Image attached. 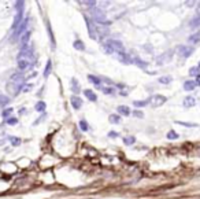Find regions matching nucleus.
Here are the masks:
<instances>
[{"mask_svg":"<svg viewBox=\"0 0 200 199\" xmlns=\"http://www.w3.org/2000/svg\"><path fill=\"white\" fill-rule=\"evenodd\" d=\"M184 89L187 91V92H191V91H193L195 88H196V84H195V81H192V80H188V81H185L184 82Z\"/></svg>","mask_w":200,"mask_h":199,"instance_id":"a211bd4d","label":"nucleus"},{"mask_svg":"<svg viewBox=\"0 0 200 199\" xmlns=\"http://www.w3.org/2000/svg\"><path fill=\"white\" fill-rule=\"evenodd\" d=\"M195 105H196V99H195L193 96H187L184 99V106L185 107H193Z\"/></svg>","mask_w":200,"mask_h":199,"instance_id":"412c9836","label":"nucleus"},{"mask_svg":"<svg viewBox=\"0 0 200 199\" xmlns=\"http://www.w3.org/2000/svg\"><path fill=\"white\" fill-rule=\"evenodd\" d=\"M84 95H85V98L88 100H91V102H96L97 100V95L92 91V89H85L84 91Z\"/></svg>","mask_w":200,"mask_h":199,"instance_id":"dca6fc26","label":"nucleus"},{"mask_svg":"<svg viewBox=\"0 0 200 199\" xmlns=\"http://www.w3.org/2000/svg\"><path fill=\"white\" fill-rule=\"evenodd\" d=\"M132 63H134V65H137L138 67H141L144 69V70H147V67H148V63L147 62H144V61H141L140 58H137V56H132Z\"/></svg>","mask_w":200,"mask_h":199,"instance_id":"4468645a","label":"nucleus"},{"mask_svg":"<svg viewBox=\"0 0 200 199\" xmlns=\"http://www.w3.org/2000/svg\"><path fill=\"white\" fill-rule=\"evenodd\" d=\"M100 89L106 93V95H113V93L115 92V89H114V88H111V87H101Z\"/></svg>","mask_w":200,"mask_h":199,"instance_id":"f704fd0d","label":"nucleus"},{"mask_svg":"<svg viewBox=\"0 0 200 199\" xmlns=\"http://www.w3.org/2000/svg\"><path fill=\"white\" fill-rule=\"evenodd\" d=\"M73 47H74L75 50H80V51H85V44H84V41L82 40H75L74 43H73Z\"/></svg>","mask_w":200,"mask_h":199,"instance_id":"5701e85b","label":"nucleus"},{"mask_svg":"<svg viewBox=\"0 0 200 199\" xmlns=\"http://www.w3.org/2000/svg\"><path fill=\"white\" fill-rule=\"evenodd\" d=\"M70 103H71V106H73L74 110H80L82 107V99L80 96H75V95H73L70 98Z\"/></svg>","mask_w":200,"mask_h":199,"instance_id":"9b49d317","label":"nucleus"},{"mask_svg":"<svg viewBox=\"0 0 200 199\" xmlns=\"http://www.w3.org/2000/svg\"><path fill=\"white\" fill-rule=\"evenodd\" d=\"M17 62H18L19 72H23L34 63V54H33V45L32 44H28L26 47H23L19 51L18 56H17Z\"/></svg>","mask_w":200,"mask_h":199,"instance_id":"f257e3e1","label":"nucleus"},{"mask_svg":"<svg viewBox=\"0 0 200 199\" xmlns=\"http://www.w3.org/2000/svg\"><path fill=\"white\" fill-rule=\"evenodd\" d=\"M70 88H71V92H74L75 96L81 92V85H80V82L75 80V78H71V81H70Z\"/></svg>","mask_w":200,"mask_h":199,"instance_id":"f8f14e48","label":"nucleus"},{"mask_svg":"<svg viewBox=\"0 0 200 199\" xmlns=\"http://www.w3.org/2000/svg\"><path fill=\"white\" fill-rule=\"evenodd\" d=\"M166 137H167L169 140H177V139L180 137V135H178L175 131H169V133L166 135Z\"/></svg>","mask_w":200,"mask_h":199,"instance_id":"c756f323","label":"nucleus"},{"mask_svg":"<svg viewBox=\"0 0 200 199\" xmlns=\"http://www.w3.org/2000/svg\"><path fill=\"white\" fill-rule=\"evenodd\" d=\"M199 74H200V69L197 66L189 69V76H199Z\"/></svg>","mask_w":200,"mask_h":199,"instance_id":"c9c22d12","label":"nucleus"},{"mask_svg":"<svg viewBox=\"0 0 200 199\" xmlns=\"http://www.w3.org/2000/svg\"><path fill=\"white\" fill-rule=\"evenodd\" d=\"M158 81H159L160 84H170V82L173 81V77H171V76H163V77H160Z\"/></svg>","mask_w":200,"mask_h":199,"instance_id":"c85d7f7f","label":"nucleus"},{"mask_svg":"<svg viewBox=\"0 0 200 199\" xmlns=\"http://www.w3.org/2000/svg\"><path fill=\"white\" fill-rule=\"evenodd\" d=\"M133 115H134V117H137V118H143V117H144V114L140 111V110H136V111H133Z\"/></svg>","mask_w":200,"mask_h":199,"instance_id":"ea45409f","label":"nucleus"},{"mask_svg":"<svg viewBox=\"0 0 200 199\" xmlns=\"http://www.w3.org/2000/svg\"><path fill=\"white\" fill-rule=\"evenodd\" d=\"M10 142H11V144H13V147H18V146H21V143H22V139L11 136L10 137Z\"/></svg>","mask_w":200,"mask_h":199,"instance_id":"cd10ccee","label":"nucleus"},{"mask_svg":"<svg viewBox=\"0 0 200 199\" xmlns=\"http://www.w3.org/2000/svg\"><path fill=\"white\" fill-rule=\"evenodd\" d=\"M23 85H25V82H13V81H10V82L7 84V91L14 93V95H17L19 91H22V87H23Z\"/></svg>","mask_w":200,"mask_h":199,"instance_id":"0eeeda50","label":"nucleus"},{"mask_svg":"<svg viewBox=\"0 0 200 199\" xmlns=\"http://www.w3.org/2000/svg\"><path fill=\"white\" fill-rule=\"evenodd\" d=\"M147 103H148L147 100H134V102H133V106H134V107H138V109H140V107L147 106Z\"/></svg>","mask_w":200,"mask_h":199,"instance_id":"2f4dec72","label":"nucleus"},{"mask_svg":"<svg viewBox=\"0 0 200 199\" xmlns=\"http://www.w3.org/2000/svg\"><path fill=\"white\" fill-rule=\"evenodd\" d=\"M173 54H174V51L173 50H169L167 52H164L163 55H160L159 58H158V63H159V65H163L164 62H170L171 58H173Z\"/></svg>","mask_w":200,"mask_h":199,"instance_id":"6e6552de","label":"nucleus"},{"mask_svg":"<svg viewBox=\"0 0 200 199\" xmlns=\"http://www.w3.org/2000/svg\"><path fill=\"white\" fill-rule=\"evenodd\" d=\"M84 19H85V22H87V28H88L89 37L93 38V40H97V34H96V25H95L93 19L89 18L88 15H84Z\"/></svg>","mask_w":200,"mask_h":199,"instance_id":"20e7f679","label":"nucleus"},{"mask_svg":"<svg viewBox=\"0 0 200 199\" xmlns=\"http://www.w3.org/2000/svg\"><path fill=\"white\" fill-rule=\"evenodd\" d=\"M150 102L152 103V106L159 107V106H162V105H164V103L167 102V98H166V96H163V95L156 93V95H152V96H151Z\"/></svg>","mask_w":200,"mask_h":199,"instance_id":"423d86ee","label":"nucleus"},{"mask_svg":"<svg viewBox=\"0 0 200 199\" xmlns=\"http://www.w3.org/2000/svg\"><path fill=\"white\" fill-rule=\"evenodd\" d=\"M30 36H32V33L29 30L25 32V33L21 36V45H22V48L26 47V45L29 44V41H30Z\"/></svg>","mask_w":200,"mask_h":199,"instance_id":"2eb2a0df","label":"nucleus"},{"mask_svg":"<svg viewBox=\"0 0 200 199\" xmlns=\"http://www.w3.org/2000/svg\"><path fill=\"white\" fill-rule=\"evenodd\" d=\"M13 111H14L13 107H8V109H6V110H3V113H1V117H3V118H6V119H8V117L13 114Z\"/></svg>","mask_w":200,"mask_h":199,"instance_id":"7c9ffc66","label":"nucleus"},{"mask_svg":"<svg viewBox=\"0 0 200 199\" xmlns=\"http://www.w3.org/2000/svg\"><path fill=\"white\" fill-rule=\"evenodd\" d=\"M88 80L91 81L92 84H95L97 88H101V81H100L99 77H96V76H93V74H88Z\"/></svg>","mask_w":200,"mask_h":199,"instance_id":"aec40b11","label":"nucleus"},{"mask_svg":"<svg viewBox=\"0 0 200 199\" xmlns=\"http://www.w3.org/2000/svg\"><path fill=\"white\" fill-rule=\"evenodd\" d=\"M117 111H118L119 115L122 114V115H125V117H129V115L132 114L130 109H129L128 106H118V107H117Z\"/></svg>","mask_w":200,"mask_h":199,"instance_id":"f3484780","label":"nucleus"},{"mask_svg":"<svg viewBox=\"0 0 200 199\" xmlns=\"http://www.w3.org/2000/svg\"><path fill=\"white\" fill-rule=\"evenodd\" d=\"M193 51H195L193 47H188V45H180V47H177V54L181 56V58H184V59L189 58V56L193 54Z\"/></svg>","mask_w":200,"mask_h":199,"instance_id":"39448f33","label":"nucleus"},{"mask_svg":"<svg viewBox=\"0 0 200 199\" xmlns=\"http://www.w3.org/2000/svg\"><path fill=\"white\" fill-rule=\"evenodd\" d=\"M103 47H104L107 54H122V52H125L123 44L121 43L119 40H115V38L107 40L106 43L103 44Z\"/></svg>","mask_w":200,"mask_h":199,"instance_id":"f03ea898","label":"nucleus"},{"mask_svg":"<svg viewBox=\"0 0 200 199\" xmlns=\"http://www.w3.org/2000/svg\"><path fill=\"white\" fill-rule=\"evenodd\" d=\"M96 34L97 38H104L108 36V28L106 25H96Z\"/></svg>","mask_w":200,"mask_h":199,"instance_id":"1a4fd4ad","label":"nucleus"},{"mask_svg":"<svg viewBox=\"0 0 200 199\" xmlns=\"http://www.w3.org/2000/svg\"><path fill=\"white\" fill-rule=\"evenodd\" d=\"M193 4H196V1H185V6L187 7H192Z\"/></svg>","mask_w":200,"mask_h":199,"instance_id":"c03bdc74","label":"nucleus"},{"mask_svg":"<svg viewBox=\"0 0 200 199\" xmlns=\"http://www.w3.org/2000/svg\"><path fill=\"white\" fill-rule=\"evenodd\" d=\"M23 21V11H17L15 17H14V21H13V30H15Z\"/></svg>","mask_w":200,"mask_h":199,"instance_id":"9d476101","label":"nucleus"},{"mask_svg":"<svg viewBox=\"0 0 200 199\" xmlns=\"http://www.w3.org/2000/svg\"><path fill=\"white\" fill-rule=\"evenodd\" d=\"M195 84H196V87H197V85L200 87V74L196 76V81H195Z\"/></svg>","mask_w":200,"mask_h":199,"instance_id":"a18cd8bd","label":"nucleus"},{"mask_svg":"<svg viewBox=\"0 0 200 199\" xmlns=\"http://www.w3.org/2000/svg\"><path fill=\"white\" fill-rule=\"evenodd\" d=\"M10 103V98L6 95H0V107H6Z\"/></svg>","mask_w":200,"mask_h":199,"instance_id":"bb28decb","label":"nucleus"},{"mask_svg":"<svg viewBox=\"0 0 200 199\" xmlns=\"http://www.w3.org/2000/svg\"><path fill=\"white\" fill-rule=\"evenodd\" d=\"M30 88H32V84H28V85H23V87H22V91L26 92V91H29Z\"/></svg>","mask_w":200,"mask_h":199,"instance_id":"37998d69","label":"nucleus"},{"mask_svg":"<svg viewBox=\"0 0 200 199\" xmlns=\"http://www.w3.org/2000/svg\"><path fill=\"white\" fill-rule=\"evenodd\" d=\"M108 121H110L111 124H119V122H121V115H119V114H111V115L108 117Z\"/></svg>","mask_w":200,"mask_h":199,"instance_id":"a878e982","label":"nucleus"},{"mask_svg":"<svg viewBox=\"0 0 200 199\" xmlns=\"http://www.w3.org/2000/svg\"><path fill=\"white\" fill-rule=\"evenodd\" d=\"M108 136L110 137H118V132H115V131H111V132H108Z\"/></svg>","mask_w":200,"mask_h":199,"instance_id":"79ce46f5","label":"nucleus"},{"mask_svg":"<svg viewBox=\"0 0 200 199\" xmlns=\"http://www.w3.org/2000/svg\"><path fill=\"white\" fill-rule=\"evenodd\" d=\"M45 107H47L45 102L40 100V102H37V103H36V106H34V110H36V111H38V113H43V111H45Z\"/></svg>","mask_w":200,"mask_h":199,"instance_id":"b1692460","label":"nucleus"},{"mask_svg":"<svg viewBox=\"0 0 200 199\" xmlns=\"http://www.w3.org/2000/svg\"><path fill=\"white\" fill-rule=\"evenodd\" d=\"M80 3L84 4V6H89V7H93L95 4H96V1H95V0H91V1H84V0H82V1H80Z\"/></svg>","mask_w":200,"mask_h":199,"instance_id":"58836bf2","label":"nucleus"},{"mask_svg":"<svg viewBox=\"0 0 200 199\" xmlns=\"http://www.w3.org/2000/svg\"><path fill=\"white\" fill-rule=\"evenodd\" d=\"M118 59L123 63H132V56H129L126 52H122V54H118Z\"/></svg>","mask_w":200,"mask_h":199,"instance_id":"4be33fe9","label":"nucleus"},{"mask_svg":"<svg viewBox=\"0 0 200 199\" xmlns=\"http://www.w3.org/2000/svg\"><path fill=\"white\" fill-rule=\"evenodd\" d=\"M195 18L200 19V1L197 3V7H196V17H195Z\"/></svg>","mask_w":200,"mask_h":199,"instance_id":"a19ab883","label":"nucleus"},{"mask_svg":"<svg viewBox=\"0 0 200 199\" xmlns=\"http://www.w3.org/2000/svg\"><path fill=\"white\" fill-rule=\"evenodd\" d=\"M78 125H80V129H81L82 132H87L88 129H89V126H88V124H87V121H85V119H81Z\"/></svg>","mask_w":200,"mask_h":199,"instance_id":"72a5a7b5","label":"nucleus"},{"mask_svg":"<svg viewBox=\"0 0 200 199\" xmlns=\"http://www.w3.org/2000/svg\"><path fill=\"white\" fill-rule=\"evenodd\" d=\"M23 7H25V3H23V1H17V3H15V10H17V11H23Z\"/></svg>","mask_w":200,"mask_h":199,"instance_id":"e433bc0d","label":"nucleus"},{"mask_svg":"<svg viewBox=\"0 0 200 199\" xmlns=\"http://www.w3.org/2000/svg\"><path fill=\"white\" fill-rule=\"evenodd\" d=\"M188 43L189 44H199L200 43V30L195 32L193 34H191L188 37Z\"/></svg>","mask_w":200,"mask_h":199,"instance_id":"ddd939ff","label":"nucleus"},{"mask_svg":"<svg viewBox=\"0 0 200 199\" xmlns=\"http://www.w3.org/2000/svg\"><path fill=\"white\" fill-rule=\"evenodd\" d=\"M123 143H125L126 146H132V144L136 143V137L132 136V135H129V136H125V137H123Z\"/></svg>","mask_w":200,"mask_h":199,"instance_id":"393cba45","label":"nucleus"},{"mask_svg":"<svg viewBox=\"0 0 200 199\" xmlns=\"http://www.w3.org/2000/svg\"><path fill=\"white\" fill-rule=\"evenodd\" d=\"M175 124L182 125V126H189V128H195V126H197V124H193V122H185V121H175Z\"/></svg>","mask_w":200,"mask_h":199,"instance_id":"473e14b6","label":"nucleus"},{"mask_svg":"<svg viewBox=\"0 0 200 199\" xmlns=\"http://www.w3.org/2000/svg\"><path fill=\"white\" fill-rule=\"evenodd\" d=\"M6 124H7V125H17V124H18V118H15V117H11V118L6 119Z\"/></svg>","mask_w":200,"mask_h":199,"instance_id":"4c0bfd02","label":"nucleus"},{"mask_svg":"<svg viewBox=\"0 0 200 199\" xmlns=\"http://www.w3.org/2000/svg\"><path fill=\"white\" fill-rule=\"evenodd\" d=\"M51 72H52V61H51V59H48V61H47V66H45V69H44V73H43L44 78H48V77H50V74H51Z\"/></svg>","mask_w":200,"mask_h":199,"instance_id":"6ab92c4d","label":"nucleus"},{"mask_svg":"<svg viewBox=\"0 0 200 199\" xmlns=\"http://www.w3.org/2000/svg\"><path fill=\"white\" fill-rule=\"evenodd\" d=\"M92 19L95 22H97V25H108L110 22L107 21V17L103 10L100 8H93L92 10Z\"/></svg>","mask_w":200,"mask_h":199,"instance_id":"7ed1b4c3","label":"nucleus"},{"mask_svg":"<svg viewBox=\"0 0 200 199\" xmlns=\"http://www.w3.org/2000/svg\"><path fill=\"white\" fill-rule=\"evenodd\" d=\"M197 67H199V69H200V65H199V66H197Z\"/></svg>","mask_w":200,"mask_h":199,"instance_id":"49530a36","label":"nucleus"}]
</instances>
